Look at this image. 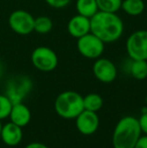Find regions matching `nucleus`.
Returning <instances> with one entry per match:
<instances>
[{"label":"nucleus","mask_w":147,"mask_h":148,"mask_svg":"<svg viewBox=\"0 0 147 148\" xmlns=\"http://www.w3.org/2000/svg\"><path fill=\"white\" fill-rule=\"evenodd\" d=\"M91 20V32L98 36L104 43H113L124 32L123 20L113 12L98 11Z\"/></svg>","instance_id":"nucleus-1"},{"label":"nucleus","mask_w":147,"mask_h":148,"mask_svg":"<svg viewBox=\"0 0 147 148\" xmlns=\"http://www.w3.org/2000/svg\"><path fill=\"white\" fill-rule=\"evenodd\" d=\"M142 132L138 118L124 116L120 119L112 134L113 148H134Z\"/></svg>","instance_id":"nucleus-2"},{"label":"nucleus","mask_w":147,"mask_h":148,"mask_svg":"<svg viewBox=\"0 0 147 148\" xmlns=\"http://www.w3.org/2000/svg\"><path fill=\"white\" fill-rule=\"evenodd\" d=\"M55 110L57 115L64 119H76L85 110L84 97L75 91L63 92L55 98Z\"/></svg>","instance_id":"nucleus-3"},{"label":"nucleus","mask_w":147,"mask_h":148,"mask_svg":"<svg viewBox=\"0 0 147 148\" xmlns=\"http://www.w3.org/2000/svg\"><path fill=\"white\" fill-rule=\"evenodd\" d=\"M31 62L36 70L40 72H53L59 64V58L55 51L49 47H37L32 51Z\"/></svg>","instance_id":"nucleus-4"},{"label":"nucleus","mask_w":147,"mask_h":148,"mask_svg":"<svg viewBox=\"0 0 147 148\" xmlns=\"http://www.w3.org/2000/svg\"><path fill=\"white\" fill-rule=\"evenodd\" d=\"M77 49L80 55L86 59L97 60L102 57L105 49V43L98 36L92 32H89L78 38Z\"/></svg>","instance_id":"nucleus-5"},{"label":"nucleus","mask_w":147,"mask_h":148,"mask_svg":"<svg viewBox=\"0 0 147 148\" xmlns=\"http://www.w3.org/2000/svg\"><path fill=\"white\" fill-rule=\"evenodd\" d=\"M126 51L131 60H147V30H136L126 40Z\"/></svg>","instance_id":"nucleus-6"},{"label":"nucleus","mask_w":147,"mask_h":148,"mask_svg":"<svg viewBox=\"0 0 147 148\" xmlns=\"http://www.w3.org/2000/svg\"><path fill=\"white\" fill-rule=\"evenodd\" d=\"M8 24L13 32L18 35H28L34 31V17L23 9L14 10L8 17Z\"/></svg>","instance_id":"nucleus-7"},{"label":"nucleus","mask_w":147,"mask_h":148,"mask_svg":"<svg viewBox=\"0 0 147 148\" xmlns=\"http://www.w3.org/2000/svg\"><path fill=\"white\" fill-rule=\"evenodd\" d=\"M31 82L26 77H17L9 81L6 87V94L12 104L20 103L31 89Z\"/></svg>","instance_id":"nucleus-8"},{"label":"nucleus","mask_w":147,"mask_h":148,"mask_svg":"<svg viewBox=\"0 0 147 148\" xmlns=\"http://www.w3.org/2000/svg\"><path fill=\"white\" fill-rule=\"evenodd\" d=\"M93 74L95 78L104 84H109L115 81L117 78V69L112 60L99 58L95 60L93 64Z\"/></svg>","instance_id":"nucleus-9"},{"label":"nucleus","mask_w":147,"mask_h":148,"mask_svg":"<svg viewBox=\"0 0 147 148\" xmlns=\"http://www.w3.org/2000/svg\"><path fill=\"white\" fill-rule=\"evenodd\" d=\"M75 120L78 131L86 136L94 134L100 126V119L98 117V114L88 110L81 112Z\"/></svg>","instance_id":"nucleus-10"},{"label":"nucleus","mask_w":147,"mask_h":148,"mask_svg":"<svg viewBox=\"0 0 147 148\" xmlns=\"http://www.w3.org/2000/svg\"><path fill=\"white\" fill-rule=\"evenodd\" d=\"M22 138H23V132L21 127L12 123L11 121L2 125L0 139L5 145L10 147L17 146L22 141Z\"/></svg>","instance_id":"nucleus-11"},{"label":"nucleus","mask_w":147,"mask_h":148,"mask_svg":"<svg viewBox=\"0 0 147 148\" xmlns=\"http://www.w3.org/2000/svg\"><path fill=\"white\" fill-rule=\"evenodd\" d=\"M67 29L71 36L77 39L80 38V37L86 35L87 33L91 32L90 18L81 15V14L74 15L68 22Z\"/></svg>","instance_id":"nucleus-12"},{"label":"nucleus","mask_w":147,"mask_h":148,"mask_svg":"<svg viewBox=\"0 0 147 148\" xmlns=\"http://www.w3.org/2000/svg\"><path fill=\"white\" fill-rule=\"evenodd\" d=\"M9 119L12 123L23 128L29 124L30 120H31V112H30L29 108L24 105L22 102L13 104L9 114Z\"/></svg>","instance_id":"nucleus-13"},{"label":"nucleus","mask_w":147,"mask_h":148,"mask_svg":"<svg viewBox=\"0 0 147 148\" xmlns=\"http://www.w3.org/2000/svg\"><path fill=\"white\" fill-rule=\"evenodd\" d=\"M76 9L78 14L91 18L99 11L96 0H77Z\"/></svg>","instance_id":"nucleus-14"},{"label":"nucleus","mask_w":147,"mask_h":148,"mask_svg":"<svg viewBox=\"0 0 147 148\" xmlns=\"http://www.w3.org/2000/svg\"><path fill=\"white\" fill-rule=\"evenodd\" d=\"M121 9L130 16H138L143 13L145 4L143 0H122Z\"/></svg>","instance_id":"nucleus-15"},{"label":"nucleus","mask_w":147,"mask_h":148,"mask_svg":"<svg viewBox=\"0 0 147 148\" xmlns=\"http://www.w3.org/2000/svg\"><path fill=\"white\" fill-rule=\"evenodd\" d=\"M130 64V74L136 80H145L147 78V60H131Z\"/></svg>","instance_id":"nucleus-16"},{"label":"nucleus","mask_w":147,"mask_h":148,"mask_svg":"<svg viewBox=\"0 0 147 148\" xmlns=\"http://www.w3.org/2000/svg\"><path fill=\"white\" fill-rule=\"evenodd\" d=\"M103 104V98L99 94L96 93H90L84 97V109L92 112H98L102 109Z\"/></svg>","instance_id":"nucleus-17"},{"label":"nucleus","mask_w":147,"mask_h":148,"mask_svg":"<svg viewBox=\"0 0 147 148\" xmlns=\"http://www.w3.org/2000/svg\"><path fill=\"white\" fill-rule=\"evenodd\" d=\"M53 20L46 15H40L34 17V31L38 34H47L53 29Z\"/></svg>","instance_id":"nucleus-18"},{"label":"nucleus","mask_w":147,"mask_h":148,"mask_svg":"<svg viewBox=\"0 0 147 148\" xmlns=\"http://www.w3.org/2000/svg\"><path fill=\"white\" fill-rule=\"evenodd\" d=\"M99 11L117 13L121 9L122 0H96Z\"/></svg>","instance_id":"nucleus-19"},{"label":"nucleus","mask_w":147,"mask_h":148,"mask_svg":"<svg viewBox=\"0 0 147 148\" xmlns=\"http://www.w3.org/2000/svg\"><path fill=\"white\" fill-rule=\"evenodd\" d=\"M12 102L6 95L0 94V120H4L9 117L10 111L12 109Z\"/></svg>","instance_id":"nucleus-20"},{"label":"nucleus","mask_w":147,"mask_h":148,"mask_svg":"<svg viewBox=\"0 0 147 148\" xmlns=\"http://www.w3.org/2000/svg\"><path fill=\"white\" fill-rule=\"evenodd\" d=\"M44 1L51 7L55 8V9H61V8H64L69 5L72 0H44Z\"/></svg>","instance_id":"nucleus-21"},{"label":"nucleus","mask_w":147,"mask_h":148,"mask_svg":"<svg viewBox=\"0 0 147 148\" xmlns=\"http://www.w3.org/2000/svg\"><path fill=\"white\" fill-rule=\"evenodd\" d=\"M139 121V125H140V129H141V132L144 135H147V112L143 113L140 118H138Z\"/></svg>","instance_id":"nucleus-22"},{"label":"nucleus","mask_w":147,"mask_h":148,"mask_svg":"<svg viewBox=\"0 0 147 148\" xmlns=\"http://www.w3.org/2000/svg\"><path fill=\"white\" fill-rule=\"evenodd\" d=\"M134 148H147V135H141Z\"/></svg>","instance_id":"nucleus-23"},{"label":"nucleus","mask_w":147,"mask_h":148,"mask_svg":"<svg viewBox=\"0 0 147 148\" xmlns=\"http://www.w3.org/2000/svg\"><path fill=\"white\" fill-rule=\"evenodd\" d=\"M25 148H49V147L41 142H30L29 144L26 145Z\"/></svg>","instance_id":"nucleus-24"},{"label":"nucleus","mask_w":147,"mask_h":148,"mask_svg":"<svg viewBox=\"0 0 147 148\" xmlns=\"http://www.w3.org/2000/svg\"><path fill=\"white\" fill-rule=\"evenodd\" d=\"M1 129H2V123H1V120H0V133H1Z\"/></svg>","instance_id":"nucleus-25"}]
</instances>
